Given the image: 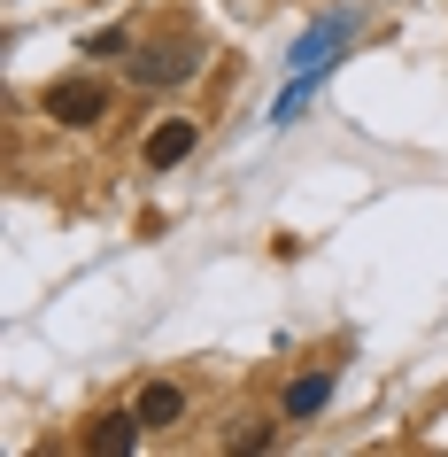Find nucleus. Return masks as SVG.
<instances>
[{"label":"nucleus","instance_id":"4","mask_svg":"<svg viewBox=\"0 0 448 457\" xmlns=\"http://www.w3.org/2000/svg\"><path fill=\"white\" fill-rule=\"evenodd\" d=\"M186 419V387L178 380H147L140 387V427H178Z\"/></svg>","mask_w":448,"mask_h":457},{"label":"nucleus","instance_id":"5","mask_svg":"<svg viewBox=\"0 0 448 457\" xmlns=\"http://www.w3.org/2000/svg\"><path fill=\"white\" fill-rule=\"evenodd\" d=\"M325 403H332V372H302V380H286V395H279L286 419H317Z\"/></svg>","mask_w":448,"mask_h":457},{"label":"nucleus","instance_id":"2","mask_svg":"<svg viewBox=\"0 0 448 457\" xmlns=\"http://www.w3.org/2000/svg\"><path fill=\"white\" fill-rule=\"evenodd\" d=\"M47 117L86 132V124L109 117V86H101V78H54V86H47Z\"/></svg>","mask_w":448,"mask_h":457},{"label":"nucleus","instance_id":"3","mask_svg":"<svg viewBox=\"0 0 448 457\" xmlns=\"http://www.w3.org/2000/svg\"><path fill=\"white\" fill-rule=\"evenodd\" d=\"M193 147H201V124L193 117H163L155 132H147V170H178Z\"/></svg>","mask_w":448,"mask_h":457},{"label":"nucleus","instance_id":"6","mask_svg":"<svg viewBox=\"0 0 448 457\" xmlns=\"http://www.w3.org/2000/svg\"><path fill=\"white\" fill-rule=\"evenodd\" d=\"M86 450H94V457H124V450H140V411H117V419H101V427L86 434Z\"/></svg>","mask_w":448,"mask_h":457},{"label":"nucleus","instance_id":"8","mask_svg":"<svg viewBox=\"0 0 448 457\" xmlns=\"http://www.w3.org/2000/svg\"><path fill=\"white\" fill-rule=\"evenodd\" d=\"M271 442H279L271 427H232V450H271Z\"/></svg>","mask_w":448,"mask_h":457},{"label":"nucleus","instance_id":"1","mask_svg":"<svg viewBox=\"0 0 448 457\" xmlns=\"http://www.w3.org/2000/svg\"><path fill=\"white\" fill-rule=\"evenodd\" d=\"M124 71L140 78L147 94H163V86H186V78L201 71V54H193L186 39H155V47H132V54H124Z\"/></svg>","mask_w":448,"mask_h":457},{"label":"nucleus","instance_id":"7","mask_svg":"<svg viewBox=\"0 0 448 457\" xmlns=\"http://www.w3.org/2000/svg\"><path fill=\"white\" fill-rule=\"evenodd\" d=\"M86 54H101V62H109V54H132V31H94V39H86Z\"/></svg>","mask_w":448,"mask_h":457}]
</instances>
